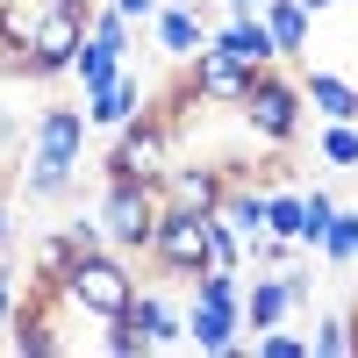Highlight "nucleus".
Instances as JSON below:
<instances>
[{"instance_id": "obj_18", "label": "nucleus", "mask_w": 358, "mask_h": 358, "mask_svg": "<svg viewBox=\"0 0 358 358\" xmlns=\"http://www.w3.org/2000/svg\"><path fill=\"white\" fill-rule=\"evenodd\" d=\"M79 265V251H72V236L65 229H50V236H36V251H29V287H65V273Z\"/></svg>"}, {"instance_id": "obj_13", "label": "nucleus", "mask_w": 358, "mask_h": 358, "mask_svg": "<svg viewBox=\"0 0 358 358\" xmlns=\"http://www.w3.org/2000/svg\"><path fill=\"white\" fill-rule=\"evenodd\" d=\"M222 187H229V165H172L165 172V201L172 208H194V215H215Z\"/></svg>"}, {"instance_id": "obj_8", "label": "nucleus", "mask_w": 358, "mask_h": 358, "mask_svg": "<svg viewBox=\"0 0 358 358\" xmlns=\"http://www.w3.org/2000/svg\"><path fill=\"white\" fill-rule=\"evenodd\" d=\"M187 86L201 101H215V108H236L244 101V86H251V65L244 57H229L222 43H201L194 57H187Z\"/></svg>"}, {"instance_id": "obj_20", "label": "nucleus", "mask_w": 358, "mask_h": 358, "mask_svg": "<svg viewBox=\"0 0 358 358\" xmlns=\"http://www.w3.org/2000/svg\"><path fill=\"white\" fill-rule=\"evenodd\" d=\"M36 15H43V0H0V57H22L29 50Z\"/></svg>"}, {"instance_id": "obj_15", "label": "nucleus", "mask_w": 358, "mask_h": 358, "mask_svg": "<svg viewBox=\"0 0 358 358\" xmlns=\"http://www.w3.org/2000/svg\"><path fill=\"white\" fill-rule=\"evenodd\" d=\"M129 115H143V79L136 72H122L101 94H86V129H122Z\"/></svg>"}, {"instance_id": "obj_33", "label": "nucleus", "mask_w": 358, "mask_h": 358, "mask_svg": "<svg viewBox=\"0 0 358 358\" xmlns=\"http://www.w3.org/2000/svg\"><path fill=\"white\" fill-rule=\"evenodd\" d=\"M251 8H265V0H251Z\"/></svg>"}, {"instance_id": "obj_19", "label": "nucleus", "mask_w": 358, "mask_h": 358, "mask_svg": "<svg viewBox=\"0 0 358 358\" xmlns=\"http://www.w3.org/2000/svg\"><path fill=\"white\" fill-rule=\"evenodd\" d=\"M65 79H79L86 94H101V86H115V79H122V50H108V43H94V36H86Z\"/></svg>"}, {"instance_id": "obj_5", "label": "nucleus", "mask_w": 358, "mask_h": 358, "mask_svg": "<svg viewBox=\"0 0 358 358\" xmlns=\"http://www.w3.org/2000/svg\"><path fill=\"white\" fill-rule=\"evenodd\" d=\"M94 215H101V229H108V244H115V251L143 258V251H151L158 215H165V187H143V179H108Z\"/></svg>"}, {"instance_id": "obj_28", "label": "nucleus", "mask_w": 358, "mask_h": 358, "mask_svg": "<svg viewBox=\"0 0 358 358\" xmlns=\"http://www.w3.org/2000/svg\"><path fill=\"white\" fill-rule=\"evenodd\" d=\"M15 308H22V280H15V265L0 258V337H8V322H15Z\"/></svg>"}, {"instance_id": "obj_9", "label": "nucleus", "mask_w": 358, "mask_h": 358, "mask_svg": "<svg viewBox=\"0 0 358 358\" xmlns=\"http://www.w3.org/2000/svg\"><path fill=\"white\" fill-rule=\"evenodd\" d=\"M122 315L143 330L151 351H158V344H187V301H172V294H158V287H136Z\"/></svg>"}, {"instance_id": "obj_23", "label": "nucleus", "mask_w": 358, "mask_h": 358, "mask_svg": "<svg viewBox=\"0 0 358 358\" xmlns=\"http://www.w3.org/2000/svg\"><path fill=\"white\" fill-rule=\"evenodd\" d=\"M208 265H222V273H244L251 251H244V236H236L222 215H208Z\"/></svg>"}, {"instance_id": "obj_30", "label": "nucleus", "mask_w": 358, "mask_h": 358, "mask_svg": "<svg viewBox=\"0 0 358 358\" xmlns=\"http://www.w3.org/2000/svg\"><path fill=\"white\" fill-rule=\"evenodd\" d=\"M15 236V208H8V187H0V244Z\"/></svg>"}, {"instance_id": "obj_21", "label": "nucleus", "mask_w": 358, "mask_h": 358, "mask_svg": "<svg viewBox=\"0 0 358 358\" xmlns=\"http://www.w3.org/2000/svg\"><path fill=\"white\" fill-rule=\"evenodd\" d=\"M315 158L330 172H358V122H322L315 129Z\"/></svg>"}, {"instance_id": "obj_6", "label": "nucleus", "mask_w": 358, "mask_h": 358, "mask_svg": "<svg viewBox=\"0 0 358 358\" xmlns=\"http://www.w3.org/2000/svg\"><path fill=\"white\" fill-rule=\"evenodd\" d=\"M108 179H143V187H165V172H172V122L165 115H129L122 129H115V143H108V165H101Z\"/></svg>"}, {"instance_id": "obj_4", "label": "nucleus", "mask_w": 358, "mask_h": 358, "mask_svg": "<svg viewBox=\"0 0 358 358\" xmlns=\"http://www.w3.org/2000/svg\"><path fill=\"white\" fill-rule=\"evenodd\" d=\"M86 15L94 8H65V0H43V15H36V36H29L22 57H0L15 79H65L72 72V57L86 43Z\"/></svg>"}, {"instance_id": "obj_32", "label": "nucleus", "mask_w": 358, "mask_h": 358, "mask_svg": "<svg viewBox=\"0 0 358 358\" xmlns=\"http://www.w3.org/2000/svg\"><path fill=\"white\" fill-rule=\"evenodd\" d=\"M65 8H101V0H65Z\"/></svg>"}, {"instance_id": "obj_2", "label": "nucleus", "mask_w": 358, "mask_h": 358, "mask_svg": "<svg viewBox=\"0 0 358 358\" xmlns=\"http://www.w3.org/2000/svg\"><path fill=\"white\" fill-rule=\"evenodd\" d=\"M129 294H136V273H129V251H94V258H79L72 273H65V287H57V308L65 315H86L101 330V322H115L129 308Z\"/></svg>"}, {"instance_id": "obj_11", "label": "nucleus", "mask_w": 358, "mask_h": 358, "mask_svg": "<svg viewBox=\"0 0 358 358\" xmlns=\"http://www.w3.org/2000/svg\"><path fill=\"white\" fill-rule=\"evenodd\" d=\"M29 151H50V158H72L86 151V108H65V101H50L36 122H29Z\"/></svg>"}, {"instance_id": "obj_16", "label": "nucleus", "mask_w": 358, "mask_h": 358, "mask_svg": "<svg viewBox=\"0 0 358 358\" xmlns=\"http://www.w3.org/2000/svg\"><path fill=\"white\" fill-rule=\"evenodd\" d=\"M265 29H273V43H280V65L287 57H308V36H315V15L301 8V0H265Z\"/></svg>"}, {"instance_id": "obj_10", "label": "nucleus", "mask_w": 358, "mask_h": 358, "mask_svg": "<svg viewBox=\"0 0 358 358\" xmlns=\"http://www.w3.org/2000/svg\"><path fill=\"white\" fill-rule=\"evenodd\" d=\"M208 29L215 22L201 15V0H158V15H151V36H158L165 57H194L208 43Z\"/></svg>"}, {"instance_id": "obj_22", "label": "nucleus", "mask_w": 358, "mask_h": 358, "mask_svg": "<svg viewBox=\"0 0 358 358\" xmlns=\"http://www.w3.org/2000/svg\"><path fill=\"white\" fill-rule=\"evenodd\" d=\"M315 258H330V265H358V208H337V215H330V229H322Z\"/></svg>"}, {"instance_id": "obj_29", "label": "nucleus", "mask_w": 358, "mask_h": 358, "mask_svg": "<svg viewBox=\"0 0 358 358\" xmlns=\"http://www.w3.org/2000/svg\"><path fill=\"white\" fill-rule=\"evenodd\" d=\"M108 8H122L129 22H151V15H158V0H108Z\"/></svg>"}, {"instance_id": "obj_25", "label": "nucleus", "mask_w": 358, "mask_h": 358, "mask_svg": "<svg viewBox=\"0 0 358 358\" xmlns=\"http://www.w3.org/2000/svg\"><path fill=\"white\" fill-rule=\"evenodd\" d=\"M330 215H337V194H330V187H308V194H301V251H315V244H322Z\"/></svg>"}, {"instance_id": "obj_1", "label": "nucleus", "mask_w": 358, "mask_h": 358, "mask_svg": "<svg viewBox=\"0 0 358 358\" xmlns=\"http://www.w3.org/2000/svg\"><path fill=\"white\" fill-rule=\"evenodd\" d=\"M187 287H194L187 294V344L208 351V358H236L244 351V273L208 265Z\"/></svg>"}, {"instance_id": "obj_3", "label": "nucleus", "mask_w": 358, "mask_h": 358, "mask_svg": "<svg viewBox=\"0 0 358 358\" xmlns=\"http://www.w3.org/2000/svg\"><path fill=\"white\" fill-rule=\"evenodd\" d=\"M244 129L265 143V151H287L294 136H301V115H308V101H301V79H287L280 65H265V72H251V86H244Z\"/></svg>"}, {"instance_id": "obj_14", "label": "nucleus", "mask_w": 358, "mask_h": 358, "mask_svg": "<svg viewBox=\"0 0 358 358\" xmlns=\"http://www.w3.org/2000/svg\"><path fill=\"white\" fill-rule=\"evenodd\" d=\"M287 315H294L287 273H258V280H244V337L273 330V322H287Z\"/></svg>"}, {"instance_id": "obj_7", "label": "nucleus", "mask_w": 358, "mask_h": 358, "mask_svg": "<svg viewBox=\"0 0 358 358\" xmlns=\"http://www.w3.org/2000/svg\"><path fill=\"white\" fill-rule=\"evenodd\" d=\"M151 273L158 280H194V273H208V215H194V208H172L165 201V215H158V229H151Z\"/></svg>"}, {"instance_id": "obj_31", "label": "nucleus", "mask_w": 358, "mask_h": 358, "mask_svg": "<svg viewBox=\"0 0 358 358\" xmlns=\"http://www.w3.org/2000/svg\"><path fill=\"white\" fill-rule=\"evenodd\" d=\"M301 8H308V15H330V8H337V0H301Z\"/></svg>"}, {"instance_id": "obj_17", "label": "nucleus", "mask_w": 358, "mask_h": 358, "mask_svg": "<svg viewBox=\"0 0 358 358\" xmlns=\"http://www.w3.org/2000/svg\"><path fill=\"white\" fill-rule=\"evenodd\" d=\"M79 165L72 158H50V151H22V194L29 201H65L72 194Z\"/></svg>"}, {"instance_id": "obj_27", "label": "nucleus", "mask_w": 358, "mask_h": 358, "mask_svg": "<svg viewBox=\"0 0 358 358\" xmlns=\"http://www.w3.org/2000/svg\"><path fill=\"white\" fill-rule=\"evenodd\" d=\"M251 344H258V358H308V337H294L287 322H273V330H258Z\"/></svg>"}, {"instance_id": "obj_12", "label": "nucleus", "mask_w": 358, "mask_h": 358, "mask_svg": "<svg viewBox=\"0 0 358 358\" xmlns=\"http://www.w3.org/2000/svg\"><path fill=\"white\" fill-rule=\"evenodd\" d=\"M301 101L322 115V122H358V79H351V72L308 65V72H301Z\"/></svg>"}, {"instance_id": "obj_26", "label": "nucleus", "mask_w": 358, "mask_h": 358, "mask_svg": "<svg viewBox=\"0 0 358 358\" xmlns=\"http://www.w3.org/2000/svg\"><path fill=\"white\" fill-rule=\"evenodd\" d=\"M308 351H315V358H344V351H351V315H322L315 337H308Z\"/></svg>"}, {"instance_id": "obj_24", "label": "nucleus", "mask_w": 358, "mask_h": 358, "mask_svg": "<svg viewBox=\"0 0 358 358\" xmlns=\"http://www.w3.org/2000/svg\"><path fill=\"white\" fill-rule=\"evenodd\" d=\"M265 229L301 244V194H294V187H265Z\"/></svg>"}]
</instances>
